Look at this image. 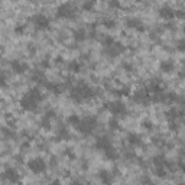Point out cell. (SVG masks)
I'll return each instance as SVG.
<instances>
[{
    "mask_svg": "<svg viewBox=\"0 0 185 185\" xmlns=\"http://www.w3.org/2000/svg\"><path fill=\"white\" fill-rule=\"evenodd\" d=\"M42 99H43V95L38 87L30 88V90L22 97V100H20V107H22L25 111H32V110L36 109L38 103Z\"/></svg>",
    "mask_w": 185,
    "mask_h": 185,
    "instance_id": "1",
    "label": "cell"
},
{
    "mask_svg": "<svg viewBox=\"0 0 185 185\" xmlns=\"http://www.w3.org/2000/svg\"><path fill=\"white\" fill-rule=\"evenodd\" d=\"M95 126H97V119L95 117H84V119L80 120V123L77 124L75 127L84 135H90V133H93Z\"/></svg>",
    "mask_w": 185,
    "mask_h": 185,
    "instance_id": "2",
    "label": "cell"
},
{
    "mask_svg": "<svg viewBox=\"0 0 185 185\" xmlns=\"http://www.w3.org/2000/svg\"><path fill=\"white\" fill-rule=\"evenodd\" d=\"M75 13L77 12H75V9H74V6L70 5V3H62V5L57 9V18H61V19L74 18Z\"/></svg>",
    "mask_w": 185,
    "mask_h": 185,
    "instance_id": "3",
    "label": "cell"
},
{
    "mask_svg": "<svg viewBox=\"0 0 185 185\" xmlns=\"http://www.w3.org/2000/svg\"><path fill=\"white\" fill-rule=\"evenodd\" d=\"M28 168L35 174H41L46 169V162L41 158H35V159H30L28 162Z\"/></svg>",
    "mask_w": 185,
    "mask_h": 185,
    "instance_id": "4",
    "label": "cell"
},
{
    "mask_svg": "<svg viewBox=\"0 0 185 185\" xmlns=\"http://www.w3.org/2000/svg\"><path fill=\"white\" fill-rule=\"evenodd\" d=\"M106 109L110 110V113L114 114V116H122V114L126 113V106L122 103V101H113V103H107L106 104Z\"/></svg>",
    "mask_w": 185,
    "mask_h": 185,
    "instance_id": "5",
    "label": "cell"
},
{
    "mask_svg": "<svg viewBox=\"0 0 185 185\" xmlns=\"http://www.w3.org/2000/svg\"><path fill=\"white\" fill-rule=\"evenodd\" d=\"M2 178L12 182V184H18L20 181V174H18V171L13 169V168H7V169L2 174Z\"/></svg>",
    "mask_w": 185,
    "mask_h": 185,
    "instance_id": "6",
    "label": "cell"
},
{
    "mask_svg": "<svg viewBox=\"0 0 185 185\" xmlns=\"http://www.w3.org/2000/svg\"><path fill=\"white\" fill-rule=\"evenodd\" d=\"M32 22L38 29H46L49 26V19L45 14H41V13L32 16Z\"/></svg>",
    "mask_w": 185,
    "mask_h": 185,
    "instance_id": "7",
    "label": "cell"
},
{
    "mask_svg": "<svg viewBox=\"0 0 185 185\" xmlns=\"http://www.w3.org/2000/svg\"><path fill=\"white\" fill-rule=\"evenodd\" d=\"M123 51H124V46L122 45V43H119V42H114L111 46H109V48H106V49H104V52L107 54V55H110V57L120 55Z\"/></svg>",
    "mask_w": 185,
    "mask_h": 185,
    "instance_id": "8",
    "label": "cell"
},
{
    "mask_svg": "<svg viewBox=\"0 0 185 185\" xmlns=\"http://www.w3.org/2000/svg\"><path fill=\"white\" fill-rule=\"evenodd\" d=\"M95 147L100 149V151H103V152H106L107 149L111 147V142H110L109 138H106V136H100V138L97 139V142H95Z\"/></svg>",
    "mask_w": 185,
    "mask_h": 185,
    "instance_id": "9",
    "label": "cell"
},
{
    "mask_svg": "<svg viewBox=\"0 0 185 185\" xmlns=\"http://www.w3.org/2000/svg\"><path fill=\"white\" fill-rule=\"evenodd\" d=\"M10 66L16 74H23L26 70H28V64H25L23 61H19V59H14V61L10 62Z\"/></svg>",
    "mask_w": 185,
    "mask_h": 185,
    "instance_id": "10",
    "label": "cell"
},
{
    "mask_svg": "<svg viewBox=\"0 0 185 185\" xmlns=\"http://www.w3.org/2000/svg\"><path fill=\"white\" fill-rule=\"evenodd\" d=\"M99 178L104 185H111L113 184V174H110L109 171H101L99 174Z\"/></svg>",
    "mask_w": 185,
    "mask_h": 185,
    "instance_id": "11",
    "label": "cell"
},
{
    "mask_svg": "<svg viewBox=\"0 0 185 185\" xmlns=\"http://www.w3.org/2000/svg\"><path fill=\"white\" fill-rule=\"evenodd\" d=\"M126 25H127L129 28H135V29H140V30H143L142 22H140L139 19H133V18H129V19H126Z\"/></svg>",
    "mask_w": 185,
    "mask_h": 185,
    "instance_id": "12",
    "label": "cell"
},
{
    "mask_svg": "<svg viewBox=\"0 0 185 185\" xmlns=\"http://www.w3.org/2000/svg\"><path fill=\"white\" fill-rule=\"evenodd\" d=\"M159 14H161L162 18H165V19H172L174 16H175V12L171 9V7H162L159 10Z\"/></svg>",
    "mask_w": 185,
    "mask_h": 185,
    "instance_id": "13",
    "label": "cell"
},
{
    "mask_svg": "<svg viewBox=\"0 0 185 185\" xmlns=\"http://www.w3.org/2000/svg\"><path fill=\"white\" fill-rule=\"evenodd\" d=\"M68 68H70V71H72V72H78V71H81L82 64H81L80 61H71L70 65H68Z\"/></svg>",
    "mask_w": 185,
    "mask_h": 185,
    "instance_id": "14",
    "label": "cell"
},
{
    "mask_svg": "<svg viewBox=\"0 0 185 185\" xmlns=\"http://www.w3.org/2000/svg\"><path fill=\"white\" fill-rule=\"evenodd\" d=\"M68 138H70V132H68V129L66 127H59L58 129V139L66 140Z\"/></svg>",
    "mask_w": 185,
    "mask_h": 185,
    "instance_id": "15",
    "label": "cell"
},
{
    "mask_svg": "<svg viewBox=\"0 0 185 185\" xmlns=\"http://www.w3.org/2000/svg\"><path fill=\"white\" fill-rule=\"evenodd\" d=\"M161 70H162V71H165V72L172 71V70H174V64H172L171 61H162Z\"/></svg>",
    "mask_w": 185,
    "mask_h": 185,
    "instance_id": "16",
    "label": "cell"
},
{
    "mask_svg": "<svg viewBox=\"0 0 185 185\" xmlns=\"http://www.w3.org/2000/svg\"><path fill=\"white\" fill-rule=\"evenodd\" d=\"M74 38H75V41H84L87 38V32L84 29H78L75 32V35H74Z\"/></svg>",
    "mask_w": 185,
    "mask_h": 185,
    "instance_id": "17",
    "label": "cell"
},
{
    "mask_svg": "<svg viewBox=\"0 0 185 185\" xmlns=\"http://www.w3.org/2000/svg\"><path fill=\"white\" fill-rule=\"evenodd\" d=\"M80 120H81L80 116H77V114H71V116L66 119V122H68L70 124H72V126H77V124L80 123Z\"/></svg>",
    "mask_w": 185,
    "mask_h": 185,
    "instance_id": "18",
    "label": "cell"
},
{
    "mask_svg": "<svg viewBox=\"0 0 185 185\" xmlns=\"http://www.w3.org/2000/svg\"><path fill=\"white\" fill-rule=\"evenodd\" d=\"M127 142L130 143V145H139L140 143V138H139L138 135H129V139H127Z\"/></svg>",
    "mask_w": 185,
    "mask_h": 185,
    "instance_id": "19",
    "label": "cell"
},
{
    "mask_svg": "<svg viewBox=\"0 0 185 185\" xmlns=\"http://www.w3.org/2000/svg\"><path fill=\"white\" fill-rule=\"evenodd\" d=\"M14 32L16 33H23L25 32V25L23 23H19L14 26Z\"/></svg>",
    "mask_w": 185,
    "mask_h": 185,
    "instance_id": "20",
    "label": "cell"
},
{
    "mask_svg": "<svg viewBox=\"0 0 185 185\" xmlns=\"http://www.w3.org/2000/svg\"><path fill=\"white\" fill-rule=\"evenodd\" d=\"M103 25H104L106 28H113L116 23H114V20H111V19H104L103 20Z\"/></svg>",
    "mask_w": 185,
    "mask_h": 185,
    "instance_id": "21",
    "label": "cell"
},
{
    "mask_svg": "<svg viewBox=\"0 0 185 185\" xmlns=\"http://www.w3.org/2000/svg\"><path fill=\"white\" fill-rule=\"evenodd\" d=\"M81 7H82V9H86V10H91L93 7H94V3H93V2H86V3H82Z\"/></svg>",
    "mask_w": 185,
    "mask_h": 185,
    "instance_id": "22",
    "label": "cell"
},
{
    "mask_svg": "<svg viewBox=\"0 0 185 185\" xmlns=\"http://www.w3.org/2000/svg\"><path fill=\"white\" fill-rule=\"evenodd\" d=\"M110 126H111V129H119V122L116 119H111L110 120Z\"/></svg>",
    "mask_w": 185,
    "mask_h": 185,
    "instance_id": "23",
    "label": "cell"
},
{
    "mask_svg": "<svg viewBox=\"0 0 185 185\" xmlns=\"http://www.w3.org/2000/svg\"><path fill=\"white\" fill-rule=\"evenodd\" d=\"M7 82H6V77L5 75H0V87H5Z\"/></svg>",
    "mask_w": 185,
    "mask_h": 185,
    "instance_id": "24",
    "label": "cell"
},
{
    "mask_svg": "<svg viewBox=\"0 0 185 185\" xmlns=\"http://www.w3.org/2000/svg\"><path fill=\"white\" fill-rule=\"evenodd\" d=\"M143 126L146 129H152V123L151 122H143Z\"/></svg>",
    "mask_w": 185,
    "mask_h": 185,
    "instance_id": "25",
    "label": "cell"
},
{
    "mask_svg": "<svg viewBox=\"0 0 185 185\" xmlns=\"http://www.w3.org/2000/svg\"><path fill=\"white\" fill-rule=\"evenodd\" d=\"M110 6H113V7H119L120 3H119V2H111V3H110Z\"/></svg>",
    "mask_w": 185,
    "mask_h": 185,
    "instance_id": "26",
    "label": "cell"
},
{
    "mask_svg": "<svg viewBox=\"0 0 185 185\" xmlns=\"http://www.w3.org/2000/svg\"><path fill=\"white\" fill-rule=\"evenodd\" d=\"M51 185H61V181L55 179V181H52V184H51Z\"/></svg>",
    "mask_w": 185,
    "mask_h": 185,
    "instance_id": "27",
    "label": "cell"
}]
</instances>
